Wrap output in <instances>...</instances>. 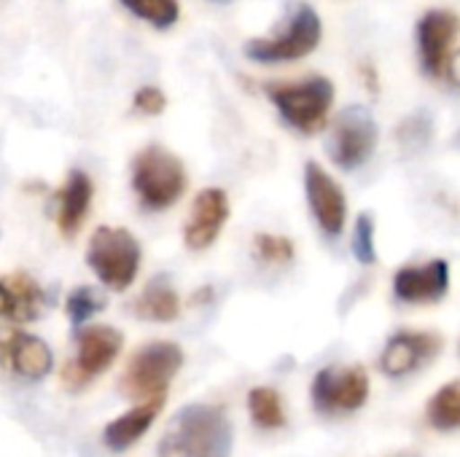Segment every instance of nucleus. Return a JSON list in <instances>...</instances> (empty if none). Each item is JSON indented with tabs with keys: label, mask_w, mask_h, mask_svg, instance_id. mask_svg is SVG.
Returning a JSON list of instances; mask_svg holds the SVG:
<instances>
[{
	"label": "nucleus",
	"mask_w": 460,
	"mask_h": 457,
	"mask_svg": "<svg viewBox=\"0 0 460 457\" xmlns=\"http://www.w3.org/2000/svg\"><path fill=\"white\" fill-rule=\"evenodd\" d=\"M445 342L442 337L431 331H399L388 339L383 356H380V369L388 377H407L418 372L420 366L431 364L442 353Z\"/></svg>",
	"instance_id": "obj_12"
},
{
	"label": "nucleus",
	"mask_w": 460,
	"mask_h": 457,
	"mask_svg": "<svg viewBox=\"0 0 460 457\" xmlns=\"http://www.w3.org/2000/svg\"><path fill=\"white\" fill-rule=\"evenodd\" d=\"M305 194L318 229L332 240L340 237L348 224V197L323 164H305Z\"/></svg>",
	"instance_id": "obj_10"
},
{
	"label": "nucleus",
	"mask_w": 460,
	"mask_h": 457,
	"mask_svg": "<svg viewBox=\"0 0 460 457\" xmlns=\"http://www.w3.org/2000/svg\"><path fill=\"white\" fill-rule=\"evenodd\" d=\"M0 361L22 380L38 382L43 380L51 366H54V356L51 347L24 331H5L0 337Z\"/></svg>",
	"instance_id": "obj_15"
},
{
	"label": "nucleus",
	"mask_w": 460,
	"mask_h": 457,
	"mask_svg": "<svg viewBox=\"0 0 460 457\" xmlns=\"http://www.w3.org/2000/svg\"><path fill=\"white\" fill-rule=\"evenodd\" d=\"M450 291V264L431 259L429 264H407L394 275V294L404 304H437Z\"/></svg>",
	"instance_id": "obj_14"
},
{
	"label": "nucleus",
	"mask_w": 460,
	"mask_h": 457,
	"mask_svg": "<svg viewBox=\"0 0 460 457\" xmlns=\"http://www.w3.org/2000/svg\"><path fill=\"white\" fill-rule=\"evenodd\" d=\"M294 242L288 237H280V234H256L253 237V256L261 261V264H270V267H286L294 261Z\"/></svg>",
	"instance_id": "obj_24"
},
{
	"label": "nucleus",
	"mask_w": 460,
	"mask_h": 457,
	"mask_svg": "<svg viewBox=\"0 0 460 457\" xmlns=\"http://www.w3.org/2000/svg\"><path fill=\"white\" fill-rule=\"evenodd\" d=\"M186 186V167L172 151L162 145H148L132 159V191L146 210H170L172 205H178Z\"/></svg>",
	"instance_id": "obj_3"
},
{
	"label": "nucleus",
	"mask_w": 460,
	"mask_h": 457,
	"mask_svg": "<svg viewBox=\"0 0 460 457\" xmlns=\"http://www.w3.org/2000/svg\"><path fill=\"white\" fill-rule=\"evenodd\" d=\"M162 404H164V399L140 401L137 407H132L129 412L119 415L113 423H108V428L102 431L105 447L113 450V453H124V450L135 447L146 436V431L151 428V423L156 420Z\"/></svg>",
	"instance_id": "obj_18"
},
{
	"label": "nucleus",
	"mask_w": 460,
	"mask_h": 457,
	"mask_svg": "<svg viewBox=\"0 0 460 457\" xmlns=\"http://www.w3.org/2000/svg\"><path fill=\"white\" fill-rule=\"evenodd\" d=\"M232 426L221 407H183L159 442V457H229Z\"/></svg>",
	"instance_id": "obj_1"
},
{
	"label": "nucleus",
	"mask_w": 460,
	"mask_h": 457,
	"mask_svg": "<svg viewBox=\"0 0 460 457\" xmlns=\"http://www.w3.org/2000/svg\"><path fill=\"white\" fill-rule=\"evenodd\" d=\"M132 108L140 116H159L167 108V97L159 86H140L132 97Z\"/></svg>",
	"instance_id": "obj_27"
},
{
	"label": "nucleus",
	"mask_w": 460,
	"mask_h": 457,
	"mask_svg": "<svg viewBox=\"0 0 460 457\" xmlns=\"http://www.w3.org/2000/svg\"><path fill=\"white\" fill-rule=\"evenodd\" d=\"M135 315L154 323H172L181 315L178 291L167 277H154L135 302Z\"/></svg>",
	"instance_id": "obj_19"
},
{
	"label": "nucleus",
	"mask_w": 460,
	"mask_h": 457,
	"mask_svg": "<svg viewBox=\"0 0 460 457\" xmlns=\"http://www.w3.org/2000/svg\"><path fill=\"white\" fill-rule=\"evenodd\" d=\"M248 412H251V420L264 431H278L286 426L283 399L275 388H253L248 393Z\"/></svg>",
	"instance_id": "obj_21"
},
{
	"label": "nucleus",
	"mask_w": 460,
	"mask_h": 457,
	"mask_svg": "<svg viewBox=\"0 0 460 457\" xmlns=\"http://www.w3.org/2000/svg\"><path fill=\"white\" fill-rule=\"evenodd\" d=\"M267 97L291 129L302 135H318L332 116L334 83L326 75L280 81L267 83Z\"/></svg>",
	"instance_id": "obj_2"
},
{
	"label": "nucleus",
	"mask_w": 460,
	"mask_h": 457,
	"mask_svg": "<svg viewBox=\"0 0 460 457\" xmlns=\"http://www.w3.org/2000/svg\"><path fill=\"white\" fill-rule=\"evenodd\" d=\"M321 38H323L321 13L307 3H296L275 35L253 38L245 43V57L251 62H261V65L296 62V59H305L307 54H313L318 48Z\"/></svg>",
	"instance_id": "obj_4"
},
{
	"label": "nucleus",
	"mask_w": 460,
	"mask_h": 457,
	"mask_svg": "<svg viewBox=\"0 0 460 457\" xmlns=\"http://www.w3.org/2000/svg\"><path fill=\"white\" fill-rule=\"evenodd\" d=\"M434 137V119L426 110H418L412 116H407L399 127H396V143L407 151V154H418L423 151Z\"/></svg>",
	"instance_id": "obj_23"
},
{
	"label": "nucleus",
	"mask_w": 460,
	"mask_h": 457,
	"mask_svg": "<svg viewBox=\"0 0 460 457\" xmlns=\"http://www.w3.org/2000/svg\"><path fill=\"white\" fill-rule=\"evenodd\" d=\"M377 145V124L372 113L361 105L345 108L332 127L329 137V156L340 170H358L364 167Z\"/></svg>",
	"instance_id": "obj_8"
},
{
	"label": "nucleus",
	"mask_w": 460,
	"mask_h": 457,
	"mask_svg": "<svg viewBox=\"0 0 460 457\" xmlns=\"http://www.w3.org/2000/svg\"><path fill=\"white\" fill-rule=\"evenodd\" d=\"M310 399L326 417L358 412L369 401V374L364 366H326L313 377Z\"/></svg>",
	"instance_id": "obj_7"
},
{
	"label": "nucleus",
	"mask_w": 460,
	"mask_h": 457,
	"mask_svg": "<svg viewBox=\"0 0 460 457\" xmlns=\"http://www.w3.org/2000/svg\"><path fill=\"white\" fill-rule=\"evenodd\" d=\"M210 3H221L224 5V3H232V0H210Z\"/></svg>",
	"instance_id": "obj_30"
},
{
	"label": "nucleus",
	"mask_w": 460,
	"mask_h": 457,
	"mask_svg": "<svg viewBox=\"0 0 460 457\" xmlns=\"http://www.w3.org/2000/svg\"><path fill=\"white\" fill-rule=\"evenodd\" d=\"M102 307H105V299H102L94 288H89V286L73 288L70 296H67V302H65V310H67V318H70L73 326L86 323V321H89L92 315H97Z\"/></svg>",
	"instance_id": "obj_25"
},
{
	"label": "nucleus",
	"mask_w": 460,
	"mask_h": 457,
	"mask_svg": "<svg viewBox=\"0 0 460 457\" xmlns=\"http://www.w3.org/2000/svg\"><path fill=\"white\" fill-rule=\"evenodd\" d=\"M94 183L89 172L70 170L57 191V226L65 237H75L92 210Z\"/></svg>",
	"instance_id": "obj_16"
},
{
	"label": "nucleus",
	"mask_w": 460,
	"mask_h": 457,
	"mask_svg": "<svg viewBox=\"0 0 460 457\" xmlns=\"http://www.w3.org/2000/svg\"><path fill=\"white\" fill-rule=\"evenodd\" d=\"M43 288L27 272L0 277V318L13 323H30L43 312Z\"/></svg>",
	"instance_id": "obj_17"
},
{
	"label": "nucleus",
	"mask_w": 460,
	"mask_h": 457,
	"mask_svg": "<svg viewBox=\"0 0 460 457\" xmlns=\"http://www.w3.org/2000/svg\"><path fill=\"white\" fill-rule=\"evenodd\" d=\"M121 5L132 16H137L140 22H146L156 30H170L181 19L178 0H121Z\"/></svg>",
	"instance_id": "obj_22"
},
{
	"label": "nucleus",
	"mask_w": 460,
	"mask_h": 457,
	"mask_svg": "<svg viewBox=\"0 0 460 457\" xmlns=\"http://www.w3.org/2000/svg\"><path fill=\"white\" fill-rule=\"evenodd\" d=\"M124 347V337L113 326H86L75 339V358L67 364L62 380L70 388H84L113 366Z\"/></svg>",
	"instance_id": "obj_9"
},
{
	"label": "nucleus",
	"mask_w": 460,
	"mask_h": 457,
	"mask_svg": "<svg viewBox=\"0 0 460 457\" xmlns=\"http://www.w3.org/2000/svg\"><path fill=\"white\" fill-rule=\"evenodd\" d=\"M445 78H447L456 89H460V48L450 54V59H447V65H445Z\"/></svg>",
	"instance_id": "obj_28"
},
{
	"label": "nucleus",
	"mask_w": 460,
	"mask_h": 457,
	"mask_svg": "<svg viewBox=\"0 0 460 457\" xmlns=\"http://www.w3.org/2000/svg\"><path fill=\"white\" fill-rule=\"evenodd\" d=\"M456 145H458V148H460V132H458V135H456Z\"/></svg>",
	"instance_id": "obj_31"
},
{
	"label": "nucleus",
	"mask_w": 460,
	"mask_h": 457,
	"mask_svg": "<svg viewBox=\"0 0 460 457\" xmlns=\"http://www.w3.org/2000/svg\"><path fill=\"white\" fill-rule=\"evenodd\" d=\"M375 237H377L375 218L369 213H361L356 218V226H353V242H350V248H353L356 261H361L364 267H369V264L377 261V242H375Z\"/></svg>",
	"instance_id": "obj_26"
},
{
	"label": "nucleus",
	"mask_w": 460,
	"mask_h": 457,
	"mask_svg": "<svg viewBox=\"0 0 460 457\" xmlns=\"http://www.w3.org/2000/svg\"><path fill=\"white\" fill-rule=\"evenodd\" d=\"M143 250L132 232L121 226H97L86 245V264L111 291H127L140 272Z\"/></svg>",
	"instance_id": "obj_5"
},
{
	"label": "nucleus",
	"mask_w": 460,
	"mask_h": 457,
	"mask_svg": "<svg viewBox=\"0 0 460 457\" xmlns=\"http://www.w3.org/2000/svg\"><path fill=\"white\" fill-rule=\"evenodd\" d=\"M361 75H364V81H367V86H369V92L375 94V92H380V78H377V70L369 65V62H364V67H361Z\"/></svg>",
	"instance_id": "obj_29"
},
{
	"label": "nucleus",
	"mask_w": 460,
	"mask_h": 457,
	"mask_svg": "<svg viewBox=\"0 0 460 457\" xmlns=\"http://www.w3.org/2000/svg\"><path fill=\"white\" fill-rule=\"evenodd\" d=\"M460 35V16L450 8H431L418 22V57L431 78L445 75V65Z\"/></svg>",
	"instance_id": "obj_11"
},
{
	"label": "nucleus",
	"mask_w": 460,
	"mask_h": 457,
	"mask_svg": "<svg viewBox=\"0 0 460 457\" xmlns=\"http://www.w3.org/2000/svg\"><path fill=\"white\" fill-rule=\"evenodd\" d=\"M426 417L431 423V428L437 431H458L460 428V382H447L445 388H439L429 407H426Z\"/></svg>",
	"instance_id": "obj_20"
},
{
	"label": "nucleus",
	"mask_w": 460,
	"mask_h": 457,
	"mask_svg": "<svg viewBox=\"0 0 460 457\" xmlns=\"http://www.w3.org/2000/svg\"><path fill=\"white\" fill-rule=\"evenodd\" d=\"M229 221V194L224 189H202L194 197L189 221L183 226V242L189 250H208Z\"/></svg>",
	"instance_id": "obj_13"
},
{
	"label": "nucleus",
	"mask_w": 460,
	"mask_h": 457,
	"mask_svg": "<svg viewBox=\"0 0 460 457\" xmlns=\"http://www.w3.org/2000/svg\"><path fill=\"white\" fill-rule=\"evenodd\" d=\"M181 366H183V350L175 342L143 345L127 364V372L121 377V391L135 401L164 399Z\"/></svg>",
	"instance_id": "obj_6"
}]
</instances>
